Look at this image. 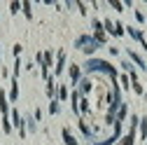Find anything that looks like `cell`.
I'll use <instances>...</instances> for the list:
<instances>
[{"mask_svg":"<svg viewBox=\"0 0 147 145\" xmlns=\"http://www.w3.org/2000/svg\"><path fill=\"white\" fill-rule=\"evenodd\" d=\"M140 136L147 138V117H140Z\"/></svg>","mask_w":147,"mask_h":145,"instance_id":"obj_12","label":"cell"},{"mask_svg":"<svg viewBox=\"0 0 147 145\" xmlns=\"http://www.w3.org/2000/svg\"><path fill=\"white\" fill-rule=\"evenodd\" d=\"M63 68H65V51L61 49L59 51V61H56V66H54V75H61Z\"/></svg>","mask_w":147,"mask_h":145,"instance_id":"obj_5","label":"cell"},{"mask_svg":"<svg viewBox=\"0 0 147 145\" xmlns=\"http://www.w3.org/2000/svg\"><path fill=\"white\" fill-rule=\"evenodd\" d=\"M133 140H136V133H126L117 145H133Z\"/></svg>","mask_w":147,"mask_h":145,"instance_id":"obj_11","label":"cell"},{"mask_svg":"<svg viewBox=\"0 0 147 145\" xmlns=\"http://www.w3.org/2000/svg\"><path fill=\"white\" fill-rule=\"evenodd\" d=\"M136 19H138V21H140V24H142V21H145V14H142V12H140V9H136Z\"/></svg>","mask_w":147,"mask_h":145,"instance_id":"obj_22","label":"cell"},{"mask_svg":"<svg viewBox=\"0 0 147 145\" xmlns=\"http://www.w3.org/2000/svg\"><path fill=\"white\" fill-rule=\"evenodd\" d=\"M26 122H28V129H30V131H38V126H35V119H33V117H28Z\"/></svg>","mask_w":147,"mask_h":145,"instance_id":"obj_20","label":"cell"},{"mask_svg":"<svg viewBox=\"0 0 147 145\" xmlns=\"http://www.w3.org/2000/svg\"><path fill=\"white\" fill-rule=\"evenodd\" d=\"M126 51H128V56H131V61H133V63H136L138 68H142V70H147V63H145V61H142V59L138 56L136 51H131V49H126Z\"/></svg>","mask_w":147,"mask_h":145,"instance_id":"obj_7","label":"cell"},{"mask_svg":"<svg viewBox=\"0 0 147 145\" xmlns=\"http://www.w3.org/2000/svg\"><path fill=\"white\" fill-rule=\"evenodd\" d=\"M59 105H61V101H56V98H54V101H51V105H49V112H51V115H56V112L61 110Z\"/></svg>","mask_w":147,"mask_h":145,"instance_id":"obj_13","label":"cell"},{"mask_svg":"<svg viewBox=\"0 0 147 145\" xmlns=\"http://www.w3.org/2000/svg\"><path fill=\"white\" fill-rule=\"evenodd\" d=\"M121 87H124V89L131 87V84H128V77H126V75H121Z\"/></svg>","mask_w":147,"mask_h":145,"instance_id":"obj_24","label":"cell"},{"mask_svg":"<svg viewBox=\"0 0 147 145\" xmlns=\"http://www.w3.org/2000/svg\"><path fill=\"white\" fill-rule=\"evenodd\" d=\"M133 91H136L138 96H142V91H145V89H142V84H140V82H133Z\"/></svg>","mask_w":147,"mask_h":145,"instance_id":"obj_17","label":"cell"},{"mask_svg":"<svg viewBox=\"0 0 147 145\" xmlns=\"http://www.w3.org/2000/svg\"><path fill=\"white\" fill-rule=\"evenodd\" d=\"M61 133H63V140H65V145H80V143L75 140V136L70 133V129H63Z\"/></svg>","mask_w":147,"mask_h":145,"instance_id":"obj_8","label":"cell"},{"mask_svg":"<svg viewBox=\"0 0 147 145\" xmlns=\"http://www.w3.org/2000/svg\"><path fill=\"white\" fill-rule=\"evenodd\" d=\"M3 129H5V133H12V124H9V117H3Z\"/></svg>","mask_w":147,"mask_h":145,"instance_id":"obj_14","label":"cell"},{"mask_svg":"<svg viewBox=\"0 0 147 145\" xmlns=\"http://www.w3.org/2000/svg\"><path fill=\"white\" fill-rule=\"evenodd\" d=\"M21 7H24V5H21V3H12V5H9V9H12V12H19V9H21Z\"/></svg>","mask_w":147,"mask_h":145,"instance_id":"obj_21","label":"cell"},{"mask_svg":"<svg viewBox=\"0 0 147 145\" xmlns=\"http://www.w3.org/2000/svg\"><path fill=\"white\" fill-rule=\"evenodd\" d=\"M110 5H112L117 12H121V9H124V3H110Z\"/></svg>","mask_w":147,"mask_h":145,"instance_id":"obj_23","label":"cell"},{"mask_svg":"<svg viewBox=\"0 0 147 145\" xmlns=\"http://www.w3.org/2000/svg\"><path fill=\"white\" fill-rule=\"evenodd\" d=\"M65 98H68V89H65V84L56 87V101H65Z\"/></svg>","mask_w":147,"mask_h":145,"instance_id":"obj_9","label":"cell"},{"mask_svg":"<svg viewBox=\"0 0 147 145\" xmlns=\"http://www.w3.org/2000/svg\"><path fill=\"white\" fill-rule=\"evenodd\" d=\"M84 70L86 72H105V75H110L112 80H117V68L112 66V63H107V61H100V59H89L86 63H84Z\"/></svg>","mask_w":147,"mask_h":145,"instance_id":"obj_1","label":"cell"},{"mask_svg":"<svg viewBox=\"0 0 147 145\" xmlns=\"http://www.w3.org/2000/svg\"><path fill=\"white\" fill-rule=\"evenodd\" d=\"M19 72H21V59H16V61H14V77L19 75Z\"/></svg>","mask_w":147,"mask_h":145,"instance_id":"obj_18","label":"cell"},{"mask_svg":"<svg viewBox=\"0 0 147 145\" xmlns=\"http://www.w3.org/2000/svg\"><path fill=\"white\" fill-rule=\"evenodd\" d=\"M21 9H24V14H26V19H33V14H30V9H33V7H30V3H24V7H21Z\"/></svg>","mask_w":147,"mask_h":145,"instance_id":"obj_15","label":"cell"},{"mask_svg":"<svg viewBox=\"0 0 147 145\" xmlns=\"http://www.w3.org/2000/svg\"><path fill=\"white\" fill-rule=\"evenodd\" d=\"M121 35H124V26L117 21V24H115V38H121Z\"/></svg>","mask_w":147,"mask_h":145,"instance_id":"obj_16","label":"cell"},{"mask_svg":"<svg viewBox=\"0 0 147 145\" xmlns=\"http://www.w3.org/2000/svg\"><path fill=\"white\" fill-rule=\"evenodd\" d=\"M126 33L131 35V38H133L136 42H140V45H142V47L147 49V42H145V38H142V30H138L136 26H128V28H126Z\"/></svg>","mask_w":147,"mask_h":145,"instance_id":"obj_3","label":"cell"},{"mask_svg":"<svg viewBox=\"0 0 147 145\" xmlns=\"http://www.w3.org/2000/svg\"><path fill=\"white\" fill-rule=\"evenodd\" d=\"M21 51H24V47H21V45H14V51H12V54H14V56H16V59H19V56H21Z\"/></svg>","mask_w":147,"mask_h":145,"instance_id":"obj_19","label":"cell"},{"mask_svg":"<svg viewBox=\"0 0 147 145\" xmlns=\"http://www.w3.org/2000/svg\"><path fill=\"white\" fill-rule=\"evenodd\" d=\"M75 47H77V49H84L86 54H94V51L100 47V42L94 40V35H80V38L75 40Z\"/></svg>","mask_w":147,"mask_h":145,"instance_id":"obj_2","label":"cell"},{"mask_svg":"<svg viewBox=\"0 0 147 145\" xmlns=\"http://www.w3.org/2000/svg\"><path fill=\"white\" fill-rule=\"evenodd\" d=\"M0 112H3V117H7V112H9V103H7V96H5V89H0Z\"/></svg>","mask_w":147,"mask_h":145,"instance_id":"obj_6","label":"cell"},{"mask_svg":"<svg viewBox=\"0 0 147 145\" xmlns=\"http://www.w3.org/2000/svg\"><path fill=\"white\" fill-rule=\"evenodd\" d=\"M70 80H72V87H77L80 80H82V68H80L77 63H72V66H70Z\"/></svg>","mask_w":147,"mask_h":145,"instance_id":"obj_4","label":"cell"},{"mask_svg":"<svg viewBox=\"0 0 147 145\" xmlns=\"http://www.w3.org/2000/svg\"><path fill=\"white\" fill-rule=\"evenodd\" d=\"M9 98H12V101H16V98H19V84H16V77L12 80V89H9Z\"/></svg>","mask_w":147,"mask_h":145,"instance_id":"obj_10","label":"cell"}]
</instances>
